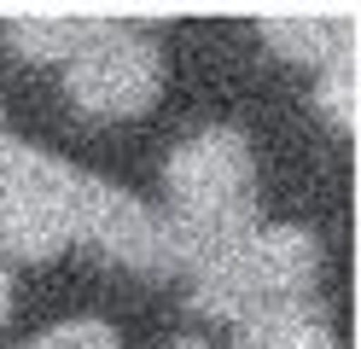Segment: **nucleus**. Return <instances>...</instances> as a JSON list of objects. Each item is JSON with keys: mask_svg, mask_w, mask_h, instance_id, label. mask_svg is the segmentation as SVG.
<instances>
[{"mask_svg": "<svg viewBox=\"0 0 361 349\" xmlns=\"http://www.w3.org/2000/svg\"><path fill=\"white\" fill-rule=\"evenodd\" d=\"M164 239H169V262L198 274L216 262L228 245H239L257 227V157L251 140L239 128L216 123L198 128L192 140H180L164 163Z\"/></svg>", "mask_w": 361, "mask_h": 349, "instance_id": "f257e3e1", "label": "nucleus"}, {"mask_svg": "<svg viewBox=\"0 0 361 349\" xmlns=\"http://www.w3.org/2000/svg\"><path fill=\"white\" fill-rule=\"evenodd\" d=\"M6 314H12V268L0 262V326H6Z\"/></svg>", "mask_w": 361, "mask_h": 349, "instance_id": "1a4fd4ad", "label": "nucleus"}, {"mask_svg": "<svg viewBox=\"0 0 361 349\" xmlns=\"http://www.w3.org/2000/svg\"><path fill=\"white\" fill-rule=\"evenodd\" d=\"M239 349H344V343H338L321 302H298V309H280V314L239 326Z\"/></svg>", "mask_w": 361, "mask_h": 349, "instance_id": "39448f33", "label": "nucleus"}, {"mask_svg": "<svg viewBox=\"0 0 361 349\" xmlns=\"http://www.w3.org/2000/svg\"><path fill=\"white\" fill-rule=\"evenodd\" d=\"M164 349H210L204 338H175V343H164Z\"/></svg>", "mask_w": 361, "mask_h": 349, "instance_id": "9d476101", "label": "nucleus"}, {"mask_svg": "<svg viewBox=\"0 0 361 349\" xmlns=\"http://www.w3.org/2000/svg\"><path fill=\"white\" fill-rule=\"evenodd\" d=\"M314 286H321V239L291 221H257L239 245H228L216 262L192 274V309L210 320L251 326L262 314L314 302Z\"/></svg>", "mask_w": 361, "mask_h": 349, "instance_id": "f03ea898", "label": "nucleus"}, {"mask_svg": "<svg viewBox=\"0 0 361 349\" xmlns=\"http://www.w3.org/2000/svg\"><path fill=\"white\" fill-rule=\"evenodd\" d=\"M314 99H321V111L344 134H355V123H361V105H355V53H338V59L321 64V87H314Z\"/></svg>", "mask_w": 361, "mask_h": 349, "instance_id": "0eeeda50", "label": "nucleus"}, {"mask_svg": "<svg viewBox=\"0 0 361 349\" xmlns=\"http://www.w3.org/2000/svg\"><path fill=\"white\" fill-rule=\"evenodd\" d=\"M257 30L280 59H303V64L355 53V12H268Z\"/></svg>", "mask_w": 361, "mask_h": 349, "instance_id": "20e7f679", "label": "nucleus"}, {"mask_svg": "<svg viewBox=\"0 0 361 349\" xmlns=\"http://www.w3.org/2000/svg\"><path fill=\"white\" fill-rule=\"evenodd\" d=\"M99 23L105 18H18L6 30V41L18 59H71Z\"/></svg>", "mask_w": 361, "mask_h": 349, "instance_id": "423d86ee", "label": "nucleus"}, {"mask_svg": "<svg viewBox=\"0 0 361 349\" xmlns=\"http://www.w3.org/2000/svg\"><path fill=\"white\" fill-rule=\"evenodd\" d=\"M64 64L71 99L87 116H140L164 93V47L123 18H105Z\"/></svg>", "mask_w": 361, "mask_h": 349, "instance_id": "7ed1b4c3", "label": "nucleus"}, {"mask_svg": "<svg viewBox=\"0 0 361 349\" xmlns=\"http://www.w3.org/2000/svg\"><path fill=\"white\" fill-rule=\"evenodd\" d=\"M18 349H123V343H117V332H111L105 320L82 314V320H59V326H47L41 338L18 343Z\"/></svg>", "mask_w": 361, "mask_h": 349, "instance_id": "6e6552de", "label": "nucleus"}]
</instances>
